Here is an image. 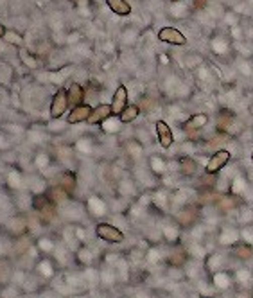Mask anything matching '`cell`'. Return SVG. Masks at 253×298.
Instances as JSON below:
<instances>
[{
	"mask_svg": "<svg viewBox=\"0 0 253 298\" xmlns=\"http://www.w3.org/2000/svg\"><path fill=\"white\" fill-rule=\"evenodd\" d=\"M126 106H128V88L124 85H120L113 94L111 111H113V115H120V111H122Z\"/></svg>",
	"mask_w": 253,
	"mask_h": 298,
	"instance_id": "obj_8",
	"label": "cell"
},
{
	"mask_svg": "<svg viewBox=\"0 0 253 298\" xmlns=\"http://www.w3.org/2000/svg\"><path fill=\"white\" fill-rule=\"evenodd\" d=\"M67 97H69V104L70 106H78L85 101V88L78 83L70 85V88L67 90Z\"/></svg>",
	"mask_w": 253,
	"mask_h": 298,
	"instance_id": "obj_9",
	"label": "cell"
},
{
	"mask_svg": "<svg viewBox=\"0 0 253 298\" xmlns=\"http://www.w3.org/2000/svg\"><path fill=\"white\" fill-rule=\"evenodd\" d=\"M214 282H216V286H219V287H226V286L230 284L228 277H226L225 273H217V275H214Z\"/></svg>",
	"mask_w": 253,
	"mask_h": 298,
	"instance_id": "obj_17",
	"label": "cell"
},
{
	"mask_svg": "<svg viewBox=\"0 0 253 298\" xmlns=\"http://www.w3.org/2000/svg\"><path fill=\"white\" fill-rule=\"evenodd\" d=\"M171 2H180V0H171Z\"/></svg>",
	"mask_w": 253,
	"mask_h": 298,
	"instance_id": "obj_21",
	"label": "cell"
},
{
	"mask_svg": "<svg viewBox=\"0 0 253 298\" xmlns=\"http://www.w3.org/2000/svg\"><path fill=\"white\" fill-rule=\"evenodd\" d=\"M251 163H253V151H251Z\"/></svg>",
	"mask_w": 253,
	"mask_h": 298,
	"instance_id": "obj_20",
	"label": "cell"
},
{
	"mask_svg": "<svg viewBox=\"0 0 253 298\" xmlns=\"http://www.w3.org/2000/svg\"><path fill=\"white\" fill-rule=\"evenodd\" d=\"M67 106H70L69 104V97H67V90H57L56 95H54L52 102H50V117L52 118H59L65 115L67 111Z\"/></svg>",
	"mask_w": 253,
	"mask_h": 298,
	"instance_id": "obj_3",
	"label": "cell"
},
{
	"mask_svg": "<svg viewBox=\"0 0 253 298\" xmlns=\"http://www.w3.org/2000/svg\"><path fill=\"white\" fill-rule=\"evenodd\" d=\"M110 115H113V111H111V104H99L97 108L92 110L90 117H88L86 123L92 124V126H95V124H102L106 118H110Z\"/></svg>",
	"mask_w": 253,
	"mask_h": 298,
	"instance_id": "obj_7",
	"label": "cell"
},
{
	"mask_svg": "<svg viewBox=\"0 0 253 298\" xmlns=\"http://www.w3.org/2000/svg\"><path fill=\"white\" fill-rule=\"evenodd\" d=\"M251 246L248 245H241V246H237L235 248V255L239 259H242V261H248L249 257H251Z\"/></svg>",
	"mask_w": 253,
	"mask_h": 298,
	"instance_id": "obj_15",
	"label": "cell"
},
{
	"mask_svg": "<svg viewBox=\"0 0 253 298\" xmlns=\"http://www.w3.org/2000/svg\"><path fill=\"white\" fill-rule=\"evenodd\" d=\"M40 268H41V270H43V273H45V277H50V275H52V271L49 270V266H47V264H41Z\"/></svg>",
	"mask_w": 253,
	"mask_h": 298,
	"instance_id": "obj_18",
	"label": "cell"
},
{
	"mask_svg": "<svg viewBox=\"0 0 253 298\" xmlns=\"http://www.w3.org/2000/svg\"><path fill=\"white\" fill-rule=\"evenodd\" d=\"M139 115H140V106H139V104H128V106L124 108L122 111H120L118 118H120V123L130 124V123H133V121H135Z\"/></svg>",
	"mask_w": 253,
	"mask_h": 298,
	"instance_id": "obj_11",
	"label": "cell"
},
{
	"mask_svg": "<svg viewBox=\"0 0 253 298\" xmlns=\"http://www.w3.org/2000/svg\"><path fill=\"white\" fill-rule=\"evenodd\" d=\"M156 135H158V142L163 149H169L174 142V135H172V130L169 128L167 123H163V121H158L156 123Z\"/></svg>",
	"mask_w": 253,
	"mask_h": 298,
	"instance_id": "obj_6",
	"label": "cell"
},
{
	"mask_svg": "<svg viewBox=\"0 0 253 298\" xmlns=\"http://www.w3.org/2000/svg\"><path fill=\"white\" fill-rule=\"evenodd\" d=\"M92 110H94V108H92L90 104L81 102V104H78V106H74L72 110H70L69 117H67V123H69V124L86 123V121H88V117H90Z\"/></svg>",
	"mask_w": 253,
	"mask_h": 298,
	"instance_id": "obj_4",
	"label": "cell"
},
{
	"mask_svg": "<svg viewBox=\"0 0 253 298\" xmlns=\"http://www.w3.org/2000/svg\"><path fill=\"white\" fill-rule=\"evenodd\" d=\"M207 123H208V117H207V115H205V113H200V115H192V117L188 118L187 123L183 124V128H185V130H188V128L192 126V128H196V130H198V128H203Z\"/></svg>",
	"mask_w": 253,
	"mask_h": 298,
	"instance_id": "obj_12",
	"label": "cell"
},
{
	"mask_svg": "<svg viewBox=\"0 0 253 298\" xmlns=\"http://www.w3.org/2000/svg\"><path fill=\"white\" fill-rule=\"evenodd\" d=\"M61 185L65 191H72L76 187V178H74L72 172H65V176L61 178Z\"/></svg>",
	"mask_w": 253,
	"mask_h": 298,
	"instance_id": "obj_16",
	"label": "cell"
},
{
	"mask_svg": "<svg viewBox=\"0 0 253 298\" xmlns=\"http://www.w3.org/2000/svg\"><path fill=\"white\" fill-rule=\"evenodd\" d=\"M196 169H198V165L194 160H191V158L181 160V172H183L185 176H192L196 172Z\"/></svg>",
	"mask_w": 253,
	"mask_h": 298,
	"instance_id": "obj_13",
	"label": "cell"
},
{
	"mask_svg": "<svg viewBox=\"0 0 253 298\" xmlns=\"http://www.w3.org/2000/svg\"><path fill=\"white\" fill-rule=\"evenodd\" d=\"M106 4L118 17H128L131 13V6L128 4L126 0H106Z\"/></svg>",
	"mask_w": 253,
	"mask_h": 298,
	"instance_id": "obj_10",
	"label": "cell"
},
{
	"mask_svg": "<svg viewBox=\"0 0 253 298\" xmlns=\"http://www.w3.org/2000/svg\"><path fill=\"white\" fill-rule=\"evenodd\" d=\"M6 33H8V29H6L4 25L0 24V38H4V36H6Z\"/></svg>",
	"mask_w": 253,
	"mask_h": 298,
	"instance_id": "obj_19",
	"label": "cell"
},
{
	"mask_svg": "<svg viewBox=\"0 0 253 298\" xmlns=\"http://www.w3.org/2000/svg\"><path fill=\"white\" fill-rule=\"evenodd\" d=\"M158 40L163 43H169V45H176V47H183L187 45V38L181 34V31H178L176 27H162L158 31Z\"/></svg>",
	"mask_w": 253,
	"mask_h": 298,
	"instance_id": "obj_1",
	"label": "cell"
},
{
	"mask_svg": "<svg viewBox=\"0 0 253 298\" xmlns=\"http://www.w3.org/2000/svg\"><path fill=\"white\" fill-rule=\"evenodd\" d=\"M4 38L9 41V43H13V45H17V47L24 45V36H22V34H18V33H15V31H8Z\"/></svg>",
	"mask_w": 253,
	"mask_h": 298,
	"instance_id": "obj_14",
	"label": "cell"
},
{
	"mask_svg": "<svg viewBox=\"0 0 253 298\" xmlns=\"http://www.w3.org/2000/svg\"><path fill=\"white\" fill-rule=\"evenodd\" d=\"M230 158H232V155H230V151H226V149L216 151L212 156H210V160H208V163H207V167H205L207 174H214V172H217L219 169H223L226 163L230 162Z\"/></svg>",
	"mask_w": 253,
	"mask_h": 298,
	"instance_id": "obj_2",
	"label": "cell"
},
{
	"mask_svg": "<svg viewBox=\"0 0 253 298\" xmlns=\"http://www.w3.org/2000/svg\"><path fill=\"white\" fill-rule=\"evenodd\" d=\"M97 235L108 243H120L124 239V233L120 232V230L111 225H106V223L97 225Z\"/></svg>",
	"mask_w": 253,
	"mask_h": 298,
	"instance_id": "obj_5",
	"label": "cell"
}]
</instances>
